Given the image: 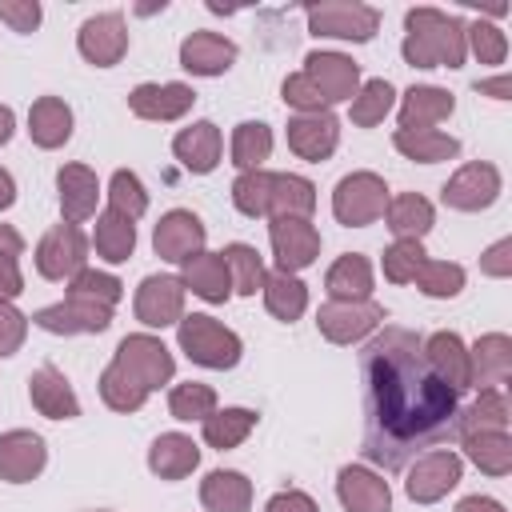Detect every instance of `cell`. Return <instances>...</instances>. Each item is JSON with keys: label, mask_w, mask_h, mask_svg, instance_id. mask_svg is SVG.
I'll use <instances>...</instances> for the list:
<instances>
[{"label": "cell", "mask_w": 512, "mask_h": 512, "mask_svg": "<svg viewBox=\"0 0 512 512\" xmlns=\"http://www.w3.org/2000/svg\"><path fill=\"white\" fill-rule=\"evenodd\" d=\"M180 344L188 348L192 360L212 364V368H228L240 356V340L232 332H224L212 316H188L180 328Z\"/></svg>", "instance_id": "obj_1"}, {"label": "cell", "mask_w": 512, "mask_h": 512, "mask_svg": "<svg viewBox=\"0 0 512 512\" xmlns=\"http://www.w3.org/2000/svg\"><path fill=\"white\" fill-rule=\"evenodd\" d=\"M340 500L348 504V512H388V484L360 472V468H344L340 472Z\"/></svg>", "instance_id": "obj_2"}, {"label": "cell", "mask_w": 512, "mask_h": 512, "mask_svg": "<svg viewBox=\"0 0 512 512\" xmlns=\"http://www.w3.org/2000/svg\"><path fill=\"white\" fill-rule=\"evenodd\" d=\"M200 240H204V228H200V220L188 216V212H172V216H164V224L156 228V248H160L168 260H188Z\"/></svg>", "instance_id": "obj_3"}, {"label": "cell", "mask_w": 512, "mask_h": 512, "mask_svg": "<svg viewBox=\"0 0 512 512\" xmlns=\"http://www.w3.org/2000/svg\"><path fill=\"white\" fill-rule=\"evenodd\" d=\"M44 464V444L28 432H12L0 440V472L8 480H24Z\"/></svg>", "instance_id": "obj_4"}, {"label": "cell", "mask_w": 512, "mask_h": 512, "mask_svg": "<svg viewBox=\"0 0 512 512\" xmlns=\"http://www.w3.org/2000/svg\"><path fill=\"white\" fill-rule=\"evenodd\" d=\"M180 308V284L168 280V276H152L144 280V292H140V316L148 324H168V316Z\"/></svg>", "instance_id": "obj_5"}, {"label": "cell", "mask_w": 512, "mask_h": 512, "mask_svg": "<svg viewBox=\"0 0 512 512\" xmlns=\"http://www.w3.org/2000/svg\"><path fill=\"white\" fill-rule=\"evenodd\" d=\"M232 56H236V48L220 36H192L184 44V68H192V72H224Z\"/></svg>", "instance_id": "obj_6"}, {"label": "cell", "mask_w": 512, "mask_h": 512, "mask_svg": "<svg viewBox=\"0 0 512 512\" xmlns=\"http://www.w3.org/2000/svg\"><path fill=\"white\" fill-rule=\"evenodd\" d=\"M272 240H276V252H280V264L284 268H304L316 252V240L308 228H300L296 220H280L272 228Z\"/></svg>", "instance_id": "obj_7"}, {"label": "cell", "mask_w": 512, "mask_h": 512, "mask_svg": "<svg viewBox=\"0 0 512 512\" xmlns=\"http://www.w3.org/2000/svg\"><path fill=\"white\" fill-rule=\"evenodd\" d=\"M56 244H60V232L48 236L44 248H40V272L44 276H64V272H72L84 260V244H80L76 228H64V248H56Z\"/></svg>", "instance_id": "obj_8"}, {"label": "cell", "mask_w": 512, "mask_h": 512, "mask_svg": "<svg viewBox=\"0 0 512 512\" xmlns=\"http://www.w3.org/2000/svg\"><path fill=\"white\" fill-rule=\"evenodd\" d=\"M312 76L320 80V100H344V92L356 84V64L340 56H312Z\"/></svg>", "instance_id": "obj_9"}, {"label": "cell", "mask_w": 512, "mask_h": 512, "mask_svg": "<svg viewBox=\"0 0 512 512\" xmlns=\"http://www.w3.org/2000/svg\"><path fill=\"white\" fill-rule=\"evenodd\" d=\"M216 148H220V140H216L212 124H196L192 132H184V136L176 140V152H180L184 164L196 168V172H208V168L216 164Z\"/></svg>", "instance_id": "obj_10"}, {"label": "cell", "mask_w": 512, "mask_h": 512, "mask_svg": "<svg viewBox=\"0 0 512 512\" xmlns=\"http://www.w3.org/2000/svg\"><path fill=\"white\" fill-rule=\"evenodd\" d=\"M204 500H208L216 512H244V504H248V484H244V476H236V472H212V476H208V488H204Z\"/></svg>", "instance_id": "obj_11"}, {"label": "cell", "mask_w": 512, "mask_h": 512, "mask_svg": "<svg viewBox=\"0 0 512 512\" xmlns=\"http://www.w3.org/2000/svg\"><path fill=\"white\" fill-rule=\"evenodd\" d=\"M196 464V444L184 440V436H160L156 448H152V468L164 472V476H180Z\"/></svg>", "instance_id": "obj_12"}, {"label": "cell", "mask_w": 512, "mask_h": 512, "mask_svg": "<svg viewBox=\"0 0 512 512\" xmlns=\"http://www.w3.org/2000/svg\"><path fill=\"white\" fill-rule=\"evenodd\" d=\"M32 400H36L48 416H76V400H72V392L64 388V380H60L52 368H44V372L36 376V384H32Z\"/></svg>", "instance_id": "obj_13"}, {"label": "cell", "mask_w": 512, "mask_h": 512, "mask_svg": "<svg viewBox=\"0 0 512 512\" xmlns=\"http://www.w3.org/2000/svg\"><path fill=\"white\" fill-rule=\"evenodd\" d=\"M292 144L308 156H324L336 144V120L332 116H316V120H300L292 128Z\"/></svg>", "instance_id": "obj_14"}, {"label": "cell", "mask_w": 512, "mask_h": 512, "mask_svg": "<svg viewBox=\"0 0 512 512\" xmlns=\"http://www.w3.org/2000/svg\"><path fill=\"white\" fill-rule=\"evenodd\" d=\"M32 136L40 144H48V148L60 144V140H68V108L56 104V100L36 104V112H32Z\"/></svg>", "instance_id": "obj_15"}, {"label": "cell", "mask_w": 512, "mask_h": 512, "mask_svg": "<svg viewBox=\"0 0 512 512\" xmlns=\"http://www.w3.org/2000/svg\"><path fill=\"white\" fill-rule=\"evenodd\" d=\"M132 220H124L120 212H112V216H104V224H100V232H96V248L108 256V260H124L128 252H132Z\"/></svg>", "instance_id": "obj_16"}, {"label": "cell", "mask_w": 512, "mask_h": 512, "mask_svg": "<svg viewBox=\"0 0 512 512\" xmlns=\"http://www.w3.org/2000/svg\"><path fill=\"white\" fill-rule=\"evenodd\" d=\"M188 284L200 292V296H208V300H224L228 296V264L224 260H192L188 264Z\"/></svg>", "instance_id": "obj_17"}, {"label": "cell", "mask_w": 512, "mask_h": 512, "mask_svg": "<svg viewBox=\"0 0 512 512\" xmlns=\"http://www.w3.org/2000/svg\"><path fill=\"white\" fill-rule=\"evenodd\" d=\"M252 412H244V408H228V412H220V416H212L208 424H204V436L216 444V448H228V444H236L248 428H252Z\"/></svg>", "instance_id": "obj_18"}, {"label": "cell", "mask_w": 512, "mask_h": 512, "mask_svg": "<svg viewBox=\"0 0 512 512\" xmlns=\"http://www.w3.org/2000/svg\"><path fill=\"white\" fill-rule=\"evenodd\" d=\"M268 304H272L276 316L292 320V316L304 308V292H300L296 280H288V272H280V276H272V284H268Z\"/></svg>", "instance_id": "obj_19"}, {"label": "cell", "mask_w": 512, "mask_h": 512, "mask_svg": "<svg viewBox=\"0 0 512 512\" xmlns=\"http://www.w3.org/2000/svg\"><path fill=\"white\" fill-rule=\"evenodd\" d=\"M224 264L236 268V284H240V292H256V284H260V260H256L252 248L232 244V248L224 252Z\"/></svg>", "instance_id": "obj_20"}, {"label": "cell", "mask_w": 512, "mask_h": 512, "mask_svg": "<svg viewBox=\"0 0 512 512\" xmlns=\"http://www.w3.org/2000/svg\"><path fill=\"white\" fill-rule=\"evenodd\" d=\"M268 156V132H264V124H240V132H236V164H256V160H264Z\"/></svg>", "instance_id": "obj_21"}, {"label": "cell", "mask_w": 512, "mask_h": 512, "mask_svg": "<svg viewBox=\"0 0 512 512\" xmlns=\"http://www.w3.org/2000/svg\"><path fill=\"white\" fill-rule=\"evenodd\" d=\"M212 408V392L208 388H200V384H184V388H176L172 392V412L180 416V420H192V416H204Z\"/></svg>", "instance_id": "obj_22"}, {"label": "cell", "mask_w": 512, "mask_h": 512, "mask_svg": "<svg viewBox=\"0 0 512 512\" xmlns=\"http://www.w3.org/2000/svg\"><path fill=\"white\" fill-rule=\"evenodd\" d=\"M112 200H116V212L128 208V216H136L144 208V192H140V180L132 172H116L112 180Z\"/></svg>", "instance_id": "obj_23"}, {"label": "cell", "mask_w": 512, "mask_h": 512, "mask_svg": "<svg viewBox=\"0 0 512 512\" xmlns=\"http://www.w3.org/2000/svg\"><path fill=\"white\" fill-rule=\"evenodd\" d=\"M392 228L396 232H424L428 228V204L424 200H416V196H408V200H400L396 208H392Z\"/></svg>", "instance_id": "obj_24"}, {"label": "cell", "mask_w": 512, "mask_h": 512, "mask_svg": "<svg viewBox=\"0 0 512 512\" xmlns=\"http://www.w3.org/2000/svg\"><path fill=\"white\" fill-rule=\"evenodd\" d=\"M364 96H368V104L356 108L360 120H376V112H388V104H392V88H388L384 80H372V84L364 88Z\"/></svg>", "instance_id": "obj_25"}, {"label": "cell", "mask_w": 512, "mask_h": 512, "mask_svg": "<svg viewBox=\"0 0 512 512\" xmlns=\"http://www.w3.org/2000/svg\"><path fill=\"white\" fill-rule=\"evenodd\" d=\"M268 512H312V500L300 496V492H284V496H276L268 504Z\"/></svg>", "instance_id": "obj_26"}, {"label": "cell", "mask_w": 512, "mask_h": 512, "mask_svg": "<svg viewBox=\"0 0 512 512\" xmlns=\"http://www.w3.org/2000/svg\"><path fill=\"white\" fill-rule=\"evenodd\" d=\"M12 136V112L8 108H0V144Z\"/></svg>", "instance_id": "obj_27"}, {"label": "cell", "mask_w": 512, "mask_h": 512, "mask_svg": "<svg viewBox=\"0 0 512 512\" xmlns=\"http://www.w3.org/2000/svg\"><path fill=\"white\" fill-rule=\"evenodd\" d=\"M4 204H12V180L0 172V208H4Z\"/></svg>", "instance_id": "obj_28"}]
</instances>
